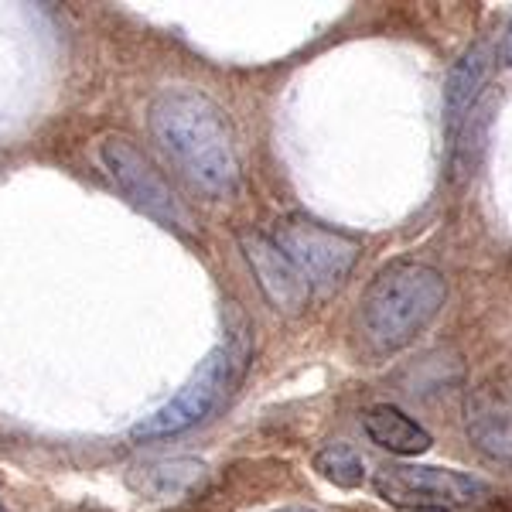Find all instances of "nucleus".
<instances>
[{
  "label": "nucleus",
  "mask_w": 512,
  "mask_h": 512,
  "mask_svg": "<svg viewBox=\"0 0 512 512\" xmlns=\"http://www.w3.org/2000/svg\"><path fill=\"white\" fill-rule=\"evenodd\" d=\"M147 127L198 192L229 198L239 188V154L226 113L192 86H168L147 106Z\"/></svg>",
  "instance_id": "obj_1"
},
{
  "label": "nucleus",
  "mask_w": 512,
  "mask_h": 512,
  "mask_svg": "<svg viewBox=\"0 0 512 512\" xmlns=\"http://www.w3.org/2000/svg\"><path fill=\"white\" fill-rule=\"evenodd\" d=\"M448 301V280L441 270L417 260L383 267L362 294V332L379 352L410 345Z\"/></svg>",
  "instance_id": "obj_2"
},
{
  "label": "nucleus",
  "mask_w": 512,
  "mask_h": 512,
  "mask_svg": "<svg viewBox=\"0 0 512 512\" xmlns=\"http://www.w3.org/2000/svg\"><path fill=\"white\" fill-rule=\"evenodd\" d=\"M246 362H250V335H246V328H239L205 355L202 366L188 376V383L161 410L140 420L134 427V441H164V437L185 434L195 424H202L243 379Z\"/></svg>",
  "instance_id": "obj_3"
},
{
  "label": "nucleus",
  "mask_w": 512,
  "mask_h": 512,
  "mask_svg": "<svg viewBox=\"0 0 512 512\" xmlns=\"http://www.w3.org/2000/svg\"><path fill=\"white\" fill-rule=\"evenodd\" d=\"M270 239L291 260V267L311 287V294L332 291V287L342 284L362 253L359 239L342 233V229L325 226L308 212H291V216L277 219Z\"/></svg>",
  "instance_id": "obj_4"
},
{
  "label": "nucleus",
  "mask_w": 512,
  "mask_h": 512,
  "mask_svg": "<svg viewBox=\"0 0 512 512\" xmlns=\"http://www.w3.org/2000/svg\"><path fill=\"white\" fill-rule=\"evenodd\" d=\"M373 489L383 502L410 512H448L492 499V485L475 475L434 465H383L373 475Z\"/></svg>",
  "instance_id": "obj_5"
},
{
  "label": "nucleus",
  "mask_w": 512,
  "mask_h": 512,
  "mask_svg": "<svg viewBox=\"0 0 512 512\" xmlns=\"http://www.w3.org/2000/svg\"><path fill=\"white\" fill-rule=\"evenodd\" d=\"M99 161L110 171V178L117 181V188L130 202L137 205L144 216L161 222L164 229L178 236H192V216L181 205V198L171 192V185L161 178V171L147 161V154L137 144H130L127 137H106L99 144Z\"/></svg>",
  "instance_id": "obj_6"
},
{
  "label": "nucleus",
  "mask_w": 512,
  "mask_h": 512,
  "mask_svg": "<svg viewBox=\"0 0 512 512\" xmlns=\"http://www.w3.org/2000/svg\"><path fill=\"white\" fill-rule=\"evenodd\" d=\"M465 431L485 458L512 465V369L485 376L468 393Z\"/></svg>",
  "instance_id": "obj_7"
},
{
  "label": "nucleus",
  "mask_w": 512,
  "mask_h": 512,
  "mask_svg": "<svg viewBox=\"0 0 512 512\" xmlns=\"http://www.w3.org/2000/svg\"><path fill=\"white\" fill-rule=\"evenodd\" d=\"M239 250H243L246 263H250L256 284H260L263 297L274 304L280 315H301L311 304V287L304 284L301 274L291 267L284 253L277 250V243L260 229H243L239 233Z\"/></svg>",
  "instance_id": "obj_8"
},
{
  "label": "nucleus",
  "mask_w": 512,
  "mask_h": 512,
  "mask_svg": "<svg viewBox=\"0 0 512 512\" xmlns=\"http://www.w3.org/2000/svg\"><path fill=\"white\" fill-rule=\"evenodd\" d=\"M492 72V45L489 41H475L472 48H465L458 62H454L448 86H444V137L454 147V140L461 137L468 117H472L478 96H482L485 82Z\"/></svg>",
  "instance_id": "obj_9"
},
{
  "label": "nucleus",
  "mask_w": 512,
  "mask_h": 512,
  "mask_svg": "<svg viewBox=\"0 0 512 512\" xmlns=\"http://www.w3.org/2000/svg\"><path fill=\"white\" fill-rule=\"evenodd\" d=\"M205 482V465L195 458H161L134 465L127 472V485L144 499H178L195 492Z\"/></svg>",
  "instance_id": "obj_10"
},
{
  "label": "nucleus",
  "mask_w": 512,
  "mask_h": 512,
  "mask_svg": "<svg viewBox=\"0 0 512 512\" xmlns=\"http://www.w3.org/2000/svg\"><path fill=\"white\" fill-rule=\"evenodd\" d=\"M362 431H366L369 441L376 448L400 454V458H414V454L431 451L434 437L417 424L414 417H407L400 407H390V403H376L362 414Z\"/></svg>",
  "instance_id": "obj_11"
},
{
  "label": "nucleus",
  "mask_w": 512,
  "mask_h": 512,
  "mask_svg": "<svg viewBox=\"0 0 512 512\" xmlns=\"http://www.w3.org/2000/svg\"><path fill=\"white\" fill-rule=\"evenodd\" d=\"M315 472H321V478H328V482H335L338 489H359L366 482V461L349 444L332 441L315 454Z\"/></svg>",
  "instance_id": "obj_12"
},
{
  "label": "nucleus",
  "mask_w": 512,
  "mask_h": 512,
  "mask_svg": "<svg viewBox=\"0 0 512 512\" xmlns=\"http://www.w3.org/2000/svg\"><path fill=\"white\" fill-rule=\"evenodd\" d=\"M499 62L512 65V21H509V28H506V38H502V45H499Z\"/></svg>",
  "instance_id": "obj_13"
},
{
  "label": "nucleus",
  "mask_w": 512,
  "mask_h": 512,
  "mask_svg": "<svg viewBox=\"0 0 512 512\" xmlns=\"http://www.w3.org/2000/svg\"><path fill=\"white\" fill-rule=\"evenodd\" d=\"M277 512H311V509H277Z\"/></svg>",
  "instance_id": "obj_14"
},
{
  "label": "nucleus",
  "mask_w": 512,
  "mask_h": 512,
  "mask_svg": "<svg viewBox=\"0 0 512 512\" xmlns=\"http://www.w3.org/2000/svg\"><path fill=\"white\" fill-rule=\"evenodd\" d=\"M79 512H103V509H79Z\"/></svg>",
  "instance_id": "obj_15"
},
{
  "label": "nucleus",
  "mask_w": 512,
  "mask_h": 512,
  "mask_svg": "<svg viewBox=\"0 0 512 512\" xmlns=\"http://www.w3.org/2000/svg\"><path fill=\"white\" fill-rule=\"evenodd\" d=\"M0 512H7V509H4V502H0Z\"/></svg>",
  "instance_id": "obj_16"
}]
</instances>
